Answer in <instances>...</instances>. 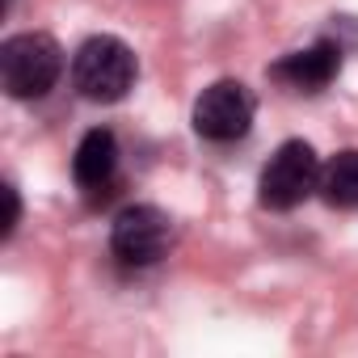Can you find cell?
Segmentation results:
<instances>
[{"label": "cell", "mask_w": 358, "mask_h": 358, "mask_svg": "<svg viewBox=\"0 0 358 358\" xmlns=\"http://www.w3.org/2000/svg\"><path fill=\"white\" fill-rule=\"evenodd\" d=\"M64 72V51L51 34H13L0 47V85L17 101L47 97Z\"/></svg>", "instance_id": "1"}, {"label": "cell", "mask_w": 358, "mask_h": 358, "mask_svg": "<svg viewBox=\"0 0 358 358\" xmlns=\"http://www.w3.org/2000/svg\"><path fill=\"white\" fill-rule=\"evenodd\" d=\"M135 51L114 34L89 38L72 59V85L89 101H122L135 85Z\"/></svg>", "instance_id": "2"}, {"label": "cell", "mask_w": 358, "mask_h": 358, "mask_svg": "<svg viewBox=\"0 0 358 358\" xmlns=\"http://www.w3.org/2000/svg\"><path fill=\"white\" fill-rule=\"evenodd\" d=\"M316 186H320V160H316L312 143L287 139V143L270 156V164L262 169L257 194H262V207H270V211H291V207H299Z\"/></svg>", "instance_id": "3"}, {"label": "cell", "mask_w": 358, "mask_h": 358, "mask_svg": "<svg viewBox=\"0 0 358 358\" xmlns=\"http://www.w3.org/2000/svg\"><path fill=\"white\" fill-rule=\"evenodd\" d=\"M169 245H173V220L148 203L118 211L110 228V249L122 266H156L169 253Z\"/></svg>", "instance_id": "4"}, {"label": "cell", "mask_w": 358, "mask_h": 358, "mask_svg": "<svg viewBox=\"0 0 358 358\" xmlns=\"http://www.w3.org/2000/svg\"><path fill=\"white\" fill-rule=\"evenodd\" d=\"M253 127V93L241 80H215L194 101V131L211 143H232Z\"/></svg>", "instance_id": "5"}, {"label": "cell", "mask_w": 358, "mask_h": 358, "mask_svg": "<svg viewBox=\"0 0 358 358\" xmlns=\"http://www.w3.org/2000/svg\"><path fill=\"white\" fill-rule=\"evenodd\" d=\"M337 72H341V47L324 43V38L303 51H291L287 59H278L270 68V76L278 85H287L291 93H320L337 80Z\"/></svg>", "instance_id": "6"}, {"label": "cell", "mask_w": 358, "mask_h": 358, "mask_svg": "<svg viewBox=\"0 0 358 358\" xmlns=\"http://www.w3.org/2000/svg\"><path fill=\"white\" fill-rule=\"evenodd\" d=\"M72 173H76V186L80 190L106 194L114 186V177H118V139H114V131L93 127L80 139L76 156H72Z\"/></svg>", "instance_id": "7"}, {"label": "cell", "mask_w": 358, "mask_h": 358, "mask_svg": "<svg viewBox=\"0 0 358 358\" xmlns=\"http://www.w3.org/2000/svg\"><path fill=\"white\" fill-rule=\"evenodd\" d=\"M320 199L329 203V207H341V211H350V207H358V152L354 148H345V152H337L324 169H320Z\"/></svg>", "instance_id": "8"}, {"label": "cell", "mask_w": 358, "mask_h": 358, "mask_svg": "<svg viewBox=\"0 0 358 358\" xmlns=\"http://www.w3.org/2000/svg\"><path fill=\"white\" fill-rule=\"evenodd\" d=\"M5 199H9V220H5V236L17 228V215H22V207H17V190L13 186H5Z\"/></svg>", "instance_id": "9"}]
</instances>
